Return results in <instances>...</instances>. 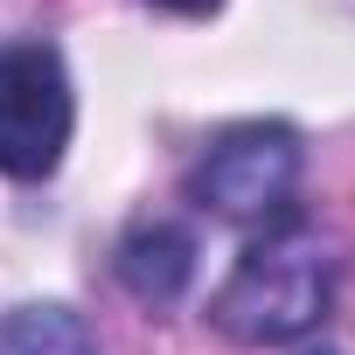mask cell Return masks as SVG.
I'll return each mask as SVG.
<instances>
[{
    "label": "cell",
    "instance_id": "6da1fadb",
    "mask_svg": "<svg viewBox=\"0 0 355 355\" xmlns=\"http://www.w3.org/2000/svg\"><path fill=\"white\" fill-rule=\"evenodd\" d=\"M341 286V251L334 237H320L313 223H279L258 230V244L237 258V272L223 279V293L209 300V320L244 341V348H279V341H306Z\"/></svg>",
    "mask_w": 355,
    "mask_h": 355
},
{
    "label": "cell",
    "instance_id": "7a4b0ae2",
    "mask_svg": "<svg viewBox=\"0 0 355 355\" xmlns=\"http://www.w3.org/2000/svg\"><path fill=\"white\" fill-rule=\"evenodd\" d=\"M189 196L202 209H216L223 223L244 230H279L293 223V196H300V132L279 119H251L209 139V153L189 174Z\"/></svg>",
    "mask_w": 355,
    "mask_h": 355
},
{
    "label": "cell",
    "instance_id": "3957f363",
    "mask_svg": "<svg viewBox=\"0 0 355 355\" xmlns=\"http://www.w3.org/2000/svg\"><path fill=\"white\" fill-rule=\"evenodd\" d=\"M77 125L70 70L49 42H0V174L49 182Z\"/></svg>",
    "mask_w": 355,
    "mask_h": 355
},
{
    "label": "cell",
    "instance_id": "277c9868",
    "mask_svg": "<svg viewBox=\"0 0 355 355\" xmlns=\"http://www.w3.org/2000/svg\"><path fill=\"white\" fill-rule=\"evenodd\" d=\"M119 279H125V293L139 306H174L196 279V237L182 223H167V216L132 223L125 244H119Z\"/></svg>",
    "mask_w": 355,
    "mask_h": 355
},
{
    "label": "cell",
    "instance_id": "5b68a950",
    "mask_svg": "<svg viewBox=\"0 0 355 355\" xmlns=\"http://www.w3.org/2000/svg\"><path fill=\"white\" fill-rule=\"evenodd\" d=\"M0 355H98L84 313L56 300H28L15 313H0Z\"/></svg>",
    "mask_w": 355,
    "mask_h": 355
},
{
    "label": "cell",
    "instance_id": "8992f818",
    "mask_svg": "<svg viewBox=\"0 0 355 355\" xmlns=\"http://www.w3.org/2000/svg\"><path fill=\"white\" fill-rule=\"evenodd\" d=\"M160 8H174V15H216L223 0H160Z\"/></svg>",
    "mask_w": 355,
    "mask_h": 355
},
{
    "label": "cell",
    "instance_id": "52a82bcc",
    "mask_svg": "<svg viewBox=\"0 0 355 355\" xmlns=\"http://www.w3.org/2000/svg\"><path fill=\"white\" fill-rule=\"evenodd\" d=\"M313 355H334V348H313Z\"/></svg>",
    "mask_w": 355,
    "mask_h": 355
}]
</instances>
